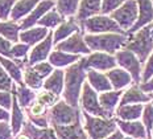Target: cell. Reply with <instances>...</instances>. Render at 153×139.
<instances>
[{
	"label": "cell",
	"instance_id": "cell-1",
	"mask_svg": "<svg viewBox=\"0 0 153 139\" xmlns=\"http://www.w3.org/2000/svg\"><path fill=\"white\" fill-rule=\"evenodd\" d=\"M86 81H87V70L83 68L81 60L65 69V88L62 93L63 101L74 107H79V99Z\"/></svg>",
	"mask_w": 153,
	"mask_h": 139
},
{
	"label": "cell",
	"instance_id": "cell-2",
	"mask_svg": "<svg viewBox=\"0 0 153 139\" xmlns=\"http://www.w3.org/2000/svg\"><path fill=\"white\" fill-rule=\"evenodd\" d=\"M85 41L91 52H104L108 54H116L126 48L128 43V35L122 33H102L85 35Z\"/></svg>",
	"mask_w": 153,
	"mask_h": 139
},
{
	"label": "cell",
	"instance_id": "cell-3",
	"mask_svg": "<svg viewBox=\"0 0 153 139\" xmlns=\"http://www.w3.org/2000/svg\"><path fill=\"white\" fill-rule=\"evenodd\" d=\"M153 24L144 27L143 29L132 35H128V43L126 48L137 56V59L145 64V61L149 59V56L153 52Z\"/></svg>",
	"mask_w": 153,
	"mask_h": 139
},
{
	"label": "cell",
	"instance_id": "cell-4",
	"mask_svg": "<svg viewBox=\"0 0 153 139\" xmlns=\"http://www.w3.org/2000/svg\"><path fill=\"white\" fill-rule=\"evenodd\" d=\"M82 122H83V127L88 135V139H106L117 130L115 118L94 117L88 113L82 111Z\"/></svg>",
	"mask_w": 153,
	"mask_h": 139
},
{
	"label": "cell",
	"instance_id": "cell-5",
	"mask_svg": "<svg viewBox=\"0 0 153 139\" xmlns=\"http://www.w3.org/2000/svg\"><path fill=\"white\" fill-rule=\"evenodd\" d=\"M48 118L50 126H68L82 121V110L69 105L61 99L58 103L48 110Z\"/></svg>",
	"mask_w": 153,
	"mask_h": 139
},
{
	"label": "cell",
	"instance_id": "cell-6",
	"mask_svg": "<svg viewBox=\"0 0 153 139\" xmlns=\"http://www.w3.org/2000/svg\"><path fill=\"white\" fill-rule=\"evenodd\" d=\"M81 28L85 32V35H102V33L128 35L117 25V23L110 15H103V14L90 17L88 20L82 23Z\"/></svg>",
	"mask_w": 153,
	"mask_h": 139
},
{
	"label": "cell",
	"instance_id": "cell-7",
	"mask_svg": "<svg viewBox=\"0 0 153 139\" xmlns=\"http://www.w3.org/2000/svg\"><path fill=\"white\" fill-rule=\"evenodd\" d=\"M115 21L117 23L122 29L128 33V32L133 28L139 17V5L136 0H127L126 3L116 11H114L110 15Z\"/></svg>",
	"mask_w": 153,
	"mask_h": 139
},
{
	"label": "cell",
	"instance_id": "cell-8",
	"mask_svg": "<svg viewBox=\"0 0 153 139\" xmlns=\"http://www.w3.org/2000/svg\"><path fill=\"white\" fill-rule=\"evenodd\" d=\"M115 59H116L117 66L124 69L126 72H128L133 78V82L136 85L141 83V78H143V62L137 59L133 52L128 50L127 48L119 50L115 54Z\"/></svg>",
	"mask_w": 153,
	"mask_h": 139
},
{
	"label": "cell",
	"instance_id": "cell-9",
	"mask_svg": "<svg viewBox=\"0 0 153 139\" xmlns=\"http://www.w3.org/2000/svg\"><path fill=\"white\" fill-rule=\"evenodd\" d=\"M81 62L86 70H97L102 73H107L117 66L114 54H108L104 52H91L88 56L81 57Z\"/></svg>",
	"mask_w": 153,
	"mask_h": 139
},
{
	"label": "cell",
	"instance_id": "cell-10",
	"mask_svg": "<svg viewBox=\"0 0 153 139\" xmlns=\"http://www.w3.org/2000/svg\"><path fill=\"white\" fill-rule=\"evenodd\" d=\"M79 106H81L82 111L88 113L90 115L108 118V115L106 114V111L103 110V107H102V105L99 102V93L95 92L87 81L85 82L83 89H82L81 99H79Z\"/></svg>",
	"mask_w": 153,
	"mask_h": 139
},
{
	"label": "cell",
	"instance_id": "cell-11",
	"mask_svg": "<svg viewBox=\"0 0 153 139\" xmlns=\"http://www.w3.org/2000/svg\"><path fill=\"white\" fill-rule=\"evenodd\" d=\"M54 49L62 50L70 54H75V56H88L91 53V49L88 48V45L85 41V32H76L75 35H73L71 37L66 38L65 41L57 44L54 47Z\"/></svg>",
	"mask_w": 153,
	"mask_h": 139
},
{
	"label": "cell",
	"instance_id": "cell-12",
	"mask_svg": "<svg viewBox=\"0 0 153 139\" xmlns=\"http://www.w3.org/2000/svg\"><path fill=\"white\" fill-rule=\"evenodd\" d=\"M53 50H54V41H53V31H52L45 40H42L41 43H38L30 48L29 56H28V65L33 66L38 62L48 61L50 53Z\"/></svg>",
	"mask_w": 153,
	"mask_h": 139
},
{
	"label": "cell",
	"instance_id": "cell-13",
	"mask_svg": "<svg viewBox=\"0 0 153 139\" xmlns=\"http://www.w3.org/2000/svg\"><path fill=\"white\" fill-rule=\"evenodd\" d=\"M54 7H56V2H53V0H42V2H41L23 21L19 23L21 31H25V29H29V28L36 27V25L38 24V21L42 19V16Z\"/></svg>",
	"mask_w": 153,
	"mask_h": 139
},
{
	"label": "cell",
	"instance_id": "cell-14",
	"mask_svg": "<svg viewBox=\"0 0 153 139\" xmlns=\"http://www.w3.org/2000/svg\"><path fill=\"white\" fill-rule=\"evenodd\" d=\"M152 99V95L149 93H145L144 90L140 88V85L133 83L132 86H129L128 89H126L123 92V95L120 98V103L119 106H124V105H145L149 103Z\"/></svg>",
	"mask_w": 153,
	"mask_h": 139
},
{
	"label": "cell",
	"instance_id": "cell-15",
	"mask_svg": "<svg viewBox=\"0 0 153 139\" xmlns=\"http://www.w3.org/2000/svg\"><path fill=\"white\" fill-rule=\"evenodd\" d=\"M139 5V17L133 28L128 32V35H132L135 32L143 29L144 27L153 24V4L151 0H136Z\"/></svg>",
	"mask_w": 153,
	"mask_h": 139
},
{
	"label": "cell",
	"instance_id": "cell-16",
	"mask_svg": "<svg viewBox=\"0 0 153 139\" xmlns=\"http://www.w3.org/2000/svg\"><path fill=\"white\" fill-rule=\"evenodd\" d=\"M81 24L76 21L75 17H70L66 19L65 21L62 23L59 27H57L56 29L53 31V41H54V47L57 44L65 41L66 38L71 37L73 35H75L76 32H81Z\"/></svg>",
	"mask_w": 153,
	"mask_h": 139
},
{
	"label": "cell",
	"instance_id": "cell-17",
	"mask_svg": "<svg viewBox=\"0 0 153 139\" xmlns=\"http://www.w3.org/2000/svg\"><path fill=\"white\" fill-rule=\"evenodd\" d=\"M53 128L58 139H88L82 121L68 126H53Z\"/></svg>",
	"mask_w": 153,
	"mask_h": 139
},
{
	"label": "cell",
	"instance_id": "cell-18",
	"mask_svg": "<svg viewBox=\"0 0 153 139\" xmlns=\"http://www.w3.org/2000/svg\"><path fill=\"white\" fill-rule=\"evenodd\" d=\"M116 125L117 128L127 137H132L135 139H148L145 126L143 125L141 121H122V119H116Z\"/></svg>",
	"mask_w": 153,
	"mask_h": 139
},
{
	"label": "cell",
	"instance_id": "cell-19",
	"mask_svg": "<svg viewBox=\"0 0 153 139\" xmlns=\"http://www.w3.org/2000/svg\"><path fill=\"white\" fill-rule=\"evenodd\" d=\"M107 77L110 80L111 85H112L114 90H124V89H128L129 86H132L133 83V78L132 76L126 72L122 68L116 66L114 69H111L110 72H107Z\"/></svg>",
	"mask_w": 153,
	"mask_h": 139
},
{
	"label": "cell",
	"instance_id": "cell-20",
	"mask_svg": "<svg viewBox=\"0 0 153 139\" xmlns=\"http://www.w3.org/2000/svg\"><path fill=\"white\" fill-rule=\"evenodd\" d=\"M102 3L103 0H81L79 4L78 14H76L75 19L79 24L85 23L90 17H94L97 15L102 14Z\"/></svg>",
	"mask_w": 153,
	"mask_h": 139
},
{
	"label": "cell",
	"instance_id": "cell-21",
	"mask_svg": "<svg viewBox=\"0 0 153 139\" xmlns=\"http://www.w3.org/2000/svg\"><path fill=\"white\" fill-rule=\"evenodd\" d=\"M123 95V90H110L99 94V102L103 110L106 111L108 118H115V111L120 103V98Z\"/></svg>",
	"mask_w": 153,
	"mask_h": 139
},
{
	"label": "cell",
	"instance_id": "cell-22",
	"mask_svg": "<svg viewBox=\"0 0 153 139\" xmlns=\"http://www.w3.org/2000/svg\"><path fill=\"white\" fill-rule=\"evenodd\" d=\"M79 60H81V56H75V54H70L57 49H54L50 53L49 59H48V61L52 64L54 69H63V70L76 64Z\"/></svg>",
	"mask_w": 153,
	"mask_h": 139
},
{
	"label": "cell",
	"instance_id": "cell-23",
	"mask_svg": "<svg viewBox=\"0 0 153 139\" xmlns=\"http://www.w3.org/2000/svg\"><path fill=\"white\" fill-rule=\"evenodd\" d=\"M52 31L46 29L44 27H40V25H36L33 28H29V29H25V31H21L20 33V41L29 47H34L36 44L41 43L42 40L49 36V33Z\"/></svg>",
	"mask_w": 153,
	"mask_h": 139
},
{
	"label": "cell",
	"instance_id": "cell-24",
	"mask_svg": "<svg viewBox=\"0 0 153 139\" xmlns=\"http://www.w3.org/2000/svg\"><path fill=\"white\" fill-rule=\"evenodd\" d=\"M87 82L90 83L91 88L97 93H99V94L100 93H106V92H110V90H114L106 73L97 72V70H87Z\"/></svg>",
	"mask_w": 153,
	"mask_h": 139
},
{
	"label": "cell",
	"instance_id": "cell-25",
	"mask_svg": "<svg viewBox=\"0 0 153 139\" xmlns=\"http://www.w3.org/2000/svg\"><path fill=\"white\" fill-rule=\"evenodd\" d=\"M42 0H17L11 14V20L16 23L23 21Z\"/></svg>",
	"mask_w": 153,
	"mask_h": 139
},
{
	"label": "cell",
	"instance_id": "cell-26",
	"mask_svg": "<svg viewBox=\"0 0 153 139\" xmlns=\"http://www.w3.org/2000/svg\"><path fill=\"white\" fill-rule=\"evenodd\" d=\"M63 88H65V70L63 69H54V72L44 81V89L59 97H62Z\"/></svg>",
	"mask_w": 153,
	"mask_h": 139
},
{
	"label": "cell",
	"instance_id": "cell-27",
	"mask_svg": "<svg viewBox=\"0 0 153 139\" xmlns=\"http://www.w3.org/2000/svg\"><path fill=\"white\" fill-rule=\"evenodd\" d=\"M21 132L27 134L30 139H58L56 131H54V128L52 126L46 127V128H40V127H37V126H34L29 119L25 121Z\"/></svg>",
	"mask_w": 153,
	"mask_h": 139
},
{
	"label": "cell",
	"instance_id": "cell-28",
	"mask_svg": "<svg viewBox=\"0 0 153 139\" xmlns=\"http://www.w3.org/2000/svg\"><path fill=\"white\" fill-rule=\"evenodd\" d=\"M144 111V105H124L117 106L115 111V118L122 121H140Z\"/></svg>",
	"mask_w": 153,
	"mask_h": 139
},
{
	"label": "cell",
	"instance_id": "cell-29",
	"mask_svg": "<svg viewBox=\"0 0 153 139\" xmlns=\"http://www.w3.org/2000/svg\"><path fill=\"white\" fill-rule=\"evenodd\" d=\"M27 121V114H25V110L19 105L17 99L13 94V105H12V110H11V121H9V125H11V128L13 131V135L20 134L21 130H23V126Z\"/></svg>",
	"mask_w": 153,
	"mask_h": 139
},
{
	"label": "cell",
	"instance_id": "cell-30",
	"mask_svg": "<svg viewBox=\"0 0 153 139\" xmlns=\"http://www.w3.org/2000/svg\"><path fill=\"white\" fill-rule=\"evenodd\" d=\"M13 94L17 99L19 105L21 106L24 110L28 109L32 103L36 102V97H37V92L32 90L30 88H28L27 85H17L16 83L15 90H13Z\"/></svg>",
	"mask_w": 153,
	"mask_h": 139
},
{
	"label": "cell",
	"instance_id": "cell-31",
	"mask_svg": "<svg viewBox=\"0 0 153 139\" xmlns=\"http://www.w3.org/2000/svg\"><path fill=\"white\" fill-rule=\"evenodd\" d=\"M20 33L21 28L19 23L11 20V19L5 21H0V36L7 38L12 44L20 43Z\"/></svg>",
	"mask_w": 153,
	"mask_h": 139
},
{
	"label": "cell",
	"instance_id": "cell-32",
	"mask_svg": "<svg viewBox=\"0 0 153 139\" xmlns=\"http://www.w3.org/2000/svg\"><path fill=\"white\" fill-rule=\"evenodd\" d=\"M44 80L42 77L38 74L32 66L27 65L25 69L23 70V82L28 88H30L34 92H40L44 89Z\"/></svg>",
	"mask_w": 153,
	"mask_h": 139
},
{
	"label": "cell",
	"instance_id": "cell-33",
	"mask_svg": "<svg viewBox=\"0 0 153 139\" xmlns=\"http://www.w3.org/2000/svg\"><path fill=\"white\" fill-rule=\"evenodd\" d=\"M0 64H1V66L5 69V72L11 76V78L15 81V83L23 85L24 83L23 82V70L24 69L19 65L15 60L8 59V57H4V56H0Z\"/></svg>",
	"mask_w": 153,
	"mask_h": 139
},
{
	"label": "cell",
	"instance_id": "cell-34",
	"mask_svg": "<svg viewBox=\"0 0 153 139\" xmlns=\"http://www.w3.org/2000/svg\"><path fill=\"white\" fill-rule=\"evenodd\" d=\"M65 20L66 19L63 17L58 11H57L56 7H54V8H52L49 12H46V14L42 16V19L38 21L37 25L46 28V29H49V31H54L57 27H59V25H61Z\"/></svg>",
	"mask_w": 153,
	"mask_h": 139
},
{
	"label": "cell",
	"instance_id": "cell-35",
	"mask_svg": "<svg viewBox=\"0 0 153 139\" xmlns=\"http://www.w3.org/2000/svg\"><path fill=\"white\" fill-rule=\"evenodd\" d=\"M81 0H56V8L65 19L75 17Z\"/></svg>",
	"mask_w": 153,
	"mask_h": 139
},
{
	"label": "cell",
	"instance_id": "cell-36",
	"mask_svg": "<svg viewBox=\"0 0 153 139\" xmlns=\"http://www.w3.org/2000/svg\"><path fill=\"white\" fill-rule=\"evenodd\" d=\"M61 99L62 98L59 95L54 94V93L49 92V90H45V89L37 92V97H36V101L40 102V103H42V105L46 106L48 109L53 107V106L56 105V103H58Z\"/></svg>",
	"mask_w": 153,
	"mask_h": 139
},
{
	"label": "cell",
	"instance_id": "cell-37",
	"mask_svg": "<svg viewBox=\"0 0 153 139\" xmlns=\"http://www.w3.org/2000/svg\"><path fill=\"white\" fill-rule=\"evenodd\" d=\"M29 45L24 44V43H16L12 47V60L15 61H23L28 65V56H29V52H30Z\"/></svg>",
	"mask_w": 153,
	"mask_h": 139
},
{
	"label": "cell",
	"instance_id": "cell-38",
	"mask_svg": "<svg viewBox=\"0 0 153 139\" xmlns=\"http://www.w3.org/2000/svg\"><path fill=\"white\" fill-rule=\"evenodd\" d=\"M141 122L145 126L148 139H152V128H153V105L151 102L144 105V111L141 115Z\"/></svg>",
	"mask_w": 153,
	"mask_h": 139
},
{
	"label": "cell",
	"instance_id": "cell-39",
	"mask_svg": "<svg viewBox=\"0 0 153 139\" xmlns=\"http://www.w3.org/2000/svg\"><path fill=\"white\" fill-rule=\"evenodd\" d=\"M15 81L11 78V76L5 72V69L0 64V90H5V92H13L15 90Z\"/></svg>",
	"mask_w": 153,
	"mask_h": 139
},
{
	"label": "cell",
	"instance_id": "cell-40",
	"mask_svg": "<svg viewBox=\"0 0 153 139\" xmlns=\"http://www.w3.org/2000/svg\"><path fill=\"white\" fill-rule=\"evenodd\" d=\"M17 0H0V21H5L11 19L12 9Z\"/></svg>",
	"mask_w": 153,
	"mask_h": 139
},
{
	"label": "cell",
	"instance_id": "cell-41",
	"mask_svg": "<svg viewBox=\"0 0 153 139\" xmlns=\"http://www.w3.org/2000/svg\"><path fill=\"white\" fill-rule=\"evenodd\" d=\"M127 0H103L102 3V14L103 15H111L114 11L120 8Z\"/></svg>",
	"mask_w": 153,
	"mask_h": 139
},
{
	"label": "cell",
	"instance_id": "cell-42",
	"mask_svg": "<svg viewBox=\"0 0 153 139\" xmlns=\"http://www.w3.org/2000/svg\"><path fill=\"white\" fill-rule=\"evenodd\" d=\"M32 68H33V69L36 70V72L40 74L44 80H46L48 77H49L50 74L54 72V68H53V65L49 62V61H42V62H38V64H36V65H33Z\"/></svg>",
	"mask_w": 153,
	"mask_h": 139
},
{
	"label": "cell",
	"instance_id": "cell-43",
	"mask_svg": "<svg viewBox=\"0 0 153 139\" xmlns=\"http://www.w3.org/2000/svg\"><path fill=\"white\" fill-rule=\"evenodd\" d=\"M12 105H13V92L0 90V107H3L7 111H11Z\"/></svg>",
	"mask_w": 153,
	"mask_h": 139
},
{
	"label": "cell",
	"instance_id": "cell-44",
	"mask_svg": "<svg viewBox=\"0 0 153 139\" xmlns=\"http://www.w3.org/2000/svg\"><path fill=\"white\" fill-rule=\"evenodd\" d=\"M151 78H153V52L149 56V59L145 61L144 66H143V78H141V83L148 82Z\"/></svg>",
	"mask_w": 153,
	"mask_h": 139
},
{
	"label": "cell",
	"instance_id": "cell-45",
	"mask_svg": "<svg viewBox=\"0 0 153 139\" xmlns=\"http://www.w3.org/2000/svg\"><path fill=\"white\" fill-rule=\"evenodd\" d=\"M12 47H13V44L11 41L0 36V56L12 59Z\"/></svg>",
	"mask_w": 153,
	"mask_h": 139
},
{
	"label": "cell",
	"instance_id": "cell-46",
	"mask_svg": "<svg viewBox=\"0 0 153 139\" xmlns=\"http://www.w3.org/2000/svg\"><path fill=\"white\" fill-rule=\"evenodd\" d=\"M0 139H15L9 122H0Z\"/></svg>",
	"mask_w": 153,
	"mask_h": 139
},
{
	"label": "cell",
	"instance_id": "cell-47",
	"mask_svg": "<svg viewBox=\"0 0 153 139\" xmlns=\"http://www.w3.org/2000/svg\"><path fill=\"white\" fill-rule=\"evenodd\" d=\"M140 88L144 90L145 93H153V78H151L148 82H144V83H140Z\"/></svg>",
	"mask_w": 153,
	"mask_h": 139
},
{
	"label": "cell",
	"instance_id": "cell-48",
	"mask_svg": "<svg viewBox=\"0 0 153 139\" xmlns=\"http://www.w3.org/2000/svg\"><path fill=\"white\" fill-rule=\"evenodd\" d=\"M11 121V111H7L0 107V122H9Z\"/></svg>",
	"mask_w": 153,
	"mask_h": 139
},
{
	"label": "cell",
	"instance_id": "cell-49",
	"mask_svg": "<svg viewBox=\"0 0 153 139\" xmlns=\"http://www.w3.org/2000/svg\"><path fill=\"white\" fill-rule=\"evenodd\" d=\"M124 137H126V135H124L123 132L120 131L119 128H117L116 131H115V132H112V134H111L110 137H107L106 139H124Z\"/></svg>",
	"mask_w": 153,
	"mask_h": 139
},
{
	"label": "cell",
	"instance_id": "cell-50",
	"mask_svg": "<svg viewBox=\"0 0 153 139\" xmlns=\"http://www.w3.org/2000/svg\"><path fill=\"white\" fill-rule=\"evenodd\" d=\"M15 139H30V138L27 134H24V132H20V134L15 135Z\"/></svg>",
	"mask_w": 153,
	"mask_h": 139
},
{
	"label": "cell",
	"instance_id": "cell-51",
	"mask_svg": "<svg viewBox=\"0 0 153 139\" xmlns=\"http://www.w3.org/2000/svg\"><path fill=\"white\" fill-rule=\"evenodd\" d=\"M124 139H135V138H132V137H127V135H126V137H124Z\"/></svg>",
	"mask_w": 153,
	"mask_h": 139
},
{
	"label": "cell",
	"instance_id": "cell-52",
	"mask_svg": "<svg viewBox=\"0 0 153 139\" xmlns=\"http://www.w3.org/2000/svg\"><path fill=\"white\" fill-rule=\"evenodd\" d=\"M151 95H152V99H151V103L153 105V93H151Z\"/></svg>",
	"mask_w": 153,
	"mask_h": 139
},
{
	"label": "cell",
	"instance_id": "cell-53",
	"mask_svg": "<svg viewBox=\"0 0 153 139\" xmlns=\"http://www.w3.org/2000/svg\"><path fill=\"white\" fill-rule=\"evenodd\" d=\"M152 139H153V128H152Z\"/></svg>",
	"mask_w": 153,
	"mask_h": 139
},
{
	"label": "cell",
	"instance_id": "cell-54",
	"mask_svg": "<svg viewBox=\"0 0 153 139\" xmlns=\"http://www.w3.org/2000/svg\"><path fill=\"white\" fill-rule=\"evenodd\" d=\"M151 2H152V4H153V0H151Z\"/></svg>",
	"mask_w": 153,
	"mask_h": 139
},
{
	"label": "cell",
	"instance_id": "cell-55",
	"mask_svg": "<svg viewBox=\"0 0 153 139\" xmlns=\"http://www.w3.org/2000/svg\"><path fill=\"white\" fill-rule=\"evenodd\" d=\"M53 2H56V0H53Z\"/></svg>",
	"mask_w": 153,
	"mask_h": 139
},
{
	"label": "cell",
	"instance_id": "cell-56",
	"mask_svg": "<svg viewBox=\"0 0 153 139\" xmlns=\"http://www.w3.org/2000/svg\"><path fill=\"white\" fill-rule=\"evenodd\" d=\"M152 31H153V29H152Z\"/></svg>",
	"mask_w": 153,
	"mask_h": 139
}]
</instances>
